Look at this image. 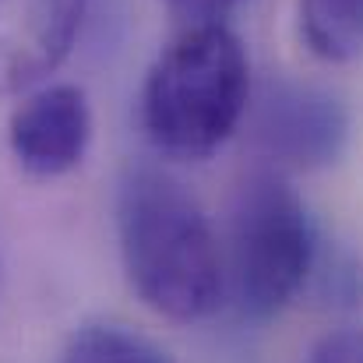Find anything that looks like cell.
Masks as SVG:
<instances>
[{
	"instance_id": "obj_1",
	"label": "cell",
	"mask_w": 363,
	"mask_h": 363,
	"mask_svg": "<svg viewBox=\"0 0 363 363\" xmlns=\"http://www.w3.org/2000/svg\"><path fill=\"white\" fill-rule=\"evenodd\" d=\"M117 240L134 293L155 314L191 325L219 307L226 272L208 216L159 166H130L123 173Z\"/></svg>"
},
{
	"instance_id": "obj_2",
	"label": "cell",
	"mask_w": 363,
	"mask_h": 363,
	"mask_svg": "<svg viewBox=\"0 0 363 363\" xmlns=\"http://www.w3.org/2000/svg\"><path fill=\"white\" fill-rule=\"evenodd\" d=\"M250 103V60L223 21L184 25L141 85V130L169 159H208L240 127Z\"/></svg>"
},
{
	"instance_id": "obj_3",
	"label": "cell",
	"mask_w": 363,
	"mask_h": 363,
	"mask_svg": "<svg viewBox=\"0 0 363 363\" xmlns=\"http://www.w3.org/2000/svg\"><path fill=\"white\" fill-rule=\"evenodd\" d=\"M230 261L240 314L250 321L282 314L311 275L314 226L307 205L275 169H254L237 187Z\"/></svg>"
},
{
	"instance_id": "obj_4",
	"label": "cell",
	"mask_w": 363,
	"mask_h": 363,
	"mask_svg": "<svg viewBox=\"0 0 363 363\" xmlns=\"http://www.w3.org/2000/svg\"><path fill=\"white\" fill-rule=\"evenodd\" d=\"M257 148L289 169L332 166L350 138V113L339 96L321 85L268 78L247 103Z\"/></svg>"
},
{
	"instance_id": "obj_5",
	"label": "cell",
	"mask_w": 363,
	"mask_h": 363,
	"mask_svg": "<svg viewBox=\"0 0 363 363\" xmlns=\"http://www.w3.org/2000/svg\"><path fill=\"white\" fill-rule=\"evenodd\" d=\"M92 141V110L78 85H46L32 92L7 123V145L32 177L71 173Z\"/></svg>"
},
{
	"instance_id": "obj_6",
	"label": "cell",
	"mask_w": 363,
	"mask_h": 363,
	"mask_svg": "<svg viewBox=\"0 0 363 363\" xmlns=\"http://www.w3.org/2000/svg\"><path fill=\"white\" fill-rule=\"evenodd\" d=\"M89 0H0V96L39 85L71 53Z\"/></svg>"
},
{
	"instance_id": "obj_7",
	"label": "cell",
	"mask_w": 363,
	"mask_h": 363,
	"mask_svg": "<svg viewBox=\"0 0 363 363\" xmlns=\"http://www.w3.org/2000/svg\"><path fill=\"white\" fill-rule=\"evenodd\" d=\"M300 35L325 64L357 60L363 39V0H300Z\"/></svg>"
},
{
	"instance_id": "obj_8",
	"label": "cell",
	"mask_w": 363,
	"mask_h": 363,
	"mask_svg": "<svg viewBox=\"0 0 363 363\" xmlns=\"http://www.w3.org/2000/svg\"><path fill=\"white\" fill-rule=\"evenodd\" d=\"M60 363H173L152 339L138 335L134 328L96 321L82 325L67 346Z\"/></svg>"
},
{
	"instance_id": "obj_9",
	"label": "cell",
	"mask_w": 363,
	"mask_h": 363,
	"mask_svg": "<svg viewBox=\"0 0 363 363\" xmlns=\"http://www.w3.org/2000/svg\"><path fill=\"white\" fill-rule=\"evenodd\" d=\"M360 335L353 328H342V332H332L318 342L311 363H360Z\"/></svg>"
},
{
	"instance_id": "obj_10",
	"label": "cell",
	"mask_w": 363,
	"mask_h": 363,
	"mask_svg": "<svg viewBox=\"0 0 363 363\" xmlns=\"http://www.w3.org/2000/svg\"><path fill=\"white\" fill-rule=\"evenodd\" d=\"M184 25H201V21H223L237 0H162Z\"/></svg>"
},
{
	"instance_id": "obj_11",
	"label": "cell",
	"mask_w": 363,
	"mask_h": 363,
	"mask_svg": "<svg viewBox=\"0 0 363 363\" xmlns=\"http://www.w3.org/2000/svg\"><path fill=\"white\" fill-rule=\"evenodd\" d=\"M0 279H4V264H0Z\"/></svg>"
}]
</instances>
